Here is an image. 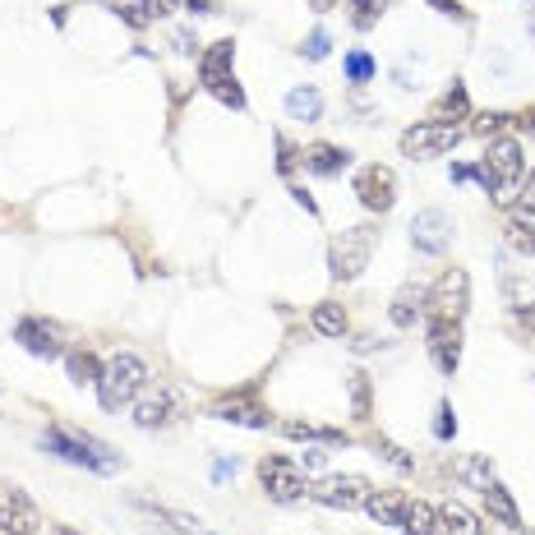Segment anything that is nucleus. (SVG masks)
<instances>
[{"instance_id": "9b49d317", "label": "nucleus", "mask_w": 535, "mask_h": 535, "mask_svg": "<svg viewBox=\"0 0 535 535\" xmlns=\"http://www.w3.org/2000/svg\"><path fill=\"white\" fill-rule=\"evenodd\" d=\"M356 199L365 203L369 213H388L397 203V176H393V167H360L356 171Z\"/></svg>"}, {"instance_id": "4468645a", "label": "nucleus", "mask_w": 535, "mask_h": 535, "mask_svg": "<svg viewBox=\"0 0 535 535\" xmlns=\"http://www.w3.org/2000/svg\"><path fill=\"white\" fill-rule=\"evenodd\" d=\"M14 342L24 346L28 356L37 360H56L60 351H65V342H60V328L47 319H19V328H14Z\"/></svg>"}, {"instance_id": "ea45409f", "label": "nucleus", "mask_w": 535, "mask_h": 535, "mask_svg": "<svg viewBox=\"0 0 535 535\" xmlns=\"http://www.w3.org/2000/svg\"><path fill=\"white\" fill-rule=\"evenodd\" d=\"M291 199H296V203H300V208H305V213H310V217H319V203H314L310 194L300 190V185H296V190H291Z\"/></svg>"}, {"instance_id": "6e6552de", "label": "nucleus", "mask_w": 535, "mask_h": 535, "mask_svg": "<svg viewBox=\"0 0 535 535\" xmlns=\"http://www.w3.org/2000/svg\"><path fill=\"white\" fill-rule=\"evenodd\" d=\"M259 480H263V494H268L273 503H296L300 494L310 489V480L300 476V466L286 462V457H263Z\"/></svg>"}, {"instance_id": "c9c22d12", "label": "nucleus", "mask_w": 535, "mask_h": 535, "mask_svg": "<svg viewBox=\"0 0 535 535\" xmlns=\"http://www.w3.org/2000/svg\"><path fill=\"white\" fill-rule=\"evenodd\" d=\"M434 434H439V439H452V434H457V420H452V406H448V402H439V420H434Z\"/></svg>"}, {"instance_id": "a19ab883", "label": "nucleus", "mask_w": 535, "mask_h": 535, "mask_svg": "<svg viewBox=\"0 0 535 535\" xmlns=\"http://www.w3.org/2000/svg\"><path fill=\"white\" fill-rule=\"evenodd\" d=\"M517 323H522L526 333L535 337V305H522V310H517Z\"/></svg>"}, {"instance_id": "cd10ccee", "label": "nucleus", "mask_w": 535, "mask_h": 535, "mask_svg": "<svg viewBox=\"0 0 535 535\" xmlns=\"http://www.w3.org/2000/svg\"><path fill=\"white\" fill-rule=\"evenodd\" d=\"M508 245L517 254H535V213H517L508 222Z\"/></svg>"}, {"instance_id": "f8f14e48", "label": "nucleus", "mask_w": 535, "mask_h": 535, "mask_svg": "<svg viewBox=\"0 0 535 535\" xmlns=\"http://www.w3.org/2000/svg\"><path fill=\"white\" fill-rule=\"evenodd\" d=\"M42 512L33 508L24 489H0V535H37Z\"/></svg>"}, {"instance_id": "4be33fe9", "label": "nucleus", "mask_w": 535, "mask_h": 535, "mask_svg": "<svg viewBox=\"0 0 535 535\" xmlns=\"http://www.w3.org/2000/svg\"><path fill=\"white\" fill-rule=\"evenodd\" d=\"M213 420H226V425H245V429H268V411L250 402H222L213 406Z\"/></svg>"}, {"instance_id": "7ed1b4c3", "label": "nucleus", "mask_w": 535, "mask_h": 535, "mask_svg": "<svg viewBox=\"0 0 535 535\" xmlns=\"http://www.w3.org/2000/svg\"><path fill=\"white\" fill-rule=\"evenodd\" d=\"M374 245H379V231H374V226H365V222L346 226L342 236L333 240V250H328V273H333V282H356L369 268Z\"/></svg>"}, {"instance_id": "f3484780", "label": "nucleus", "mask_w": 535, "mask_h": 535, "mask_svg": "<svg viewBox=\"0 0 535 535\" xmlns=\"http://www.w3.org/2000/svg\"><path fill=\"white\" fill-rule=\"evenodd\" d=\"M425 310H429V286H420V282H406L402 291H397V296H393V310H388V314H393V323H397V328H411V323H416Z\"/></svg>"}, {"instance_id": "2f4dec72", "label": "nucleus", "mask_w": 535, "mask_h": 535, "mask_svg": "<svg viewBox=\"0 0 535 535\" xmlns=\"http://www.w3.org/2000/svg\"><path fill=\"white\" fill-rule=\"evenodd\" d=\"M503 125H512L508 111H480V116L471 120V134H499Z\"/></svg>"}, {"instance_id": "20e7f679", "label": "nucleus", "mask_w": 535, "mask_h": 535, "mask_svg": "<svg viewBox=\"0 0 535 535\" xmlns=\"http://www.w3.org/2000/svg\"><path fill=\"white\" fill-rule=\"evenodd\" d=\"M236 42L231 37H222V42H213V47L203 51V60H199V79H203V88L217 97V102H226V107H245V93H240V84H236Z\"/></svg>"}, {"instance_id": "f704fd0d", "label": "nucleus", "mask_w": 535, "mask_h": 535, "mask_svg": "<svg viewBox=\"0 0 535 535\" xmlns=\"http://www.w3.org/2000/svg\"><path fill=\"white\" fill-rule=\"evenodd\" d=\"M379 452H383V457H388V462L397 466V471H411V466H416V462H411V457H406L402 448H397V443H388V439H379Z\"/></svg>"}, {"instance_id": "a878e982", "label": "nucleus", "mask_w": 535, "mask_h": 535, "mask_svg": "<svg viewBox=\"0 0 535 535\" xmlns=\"http://www.w3.org/2000/svg\"><path fill=\"white\" fill-rule=\"evenodd\" d=\"M277 429L286 439H305V443H346L342 429H323V425H310V420H282Z\"/></svg>"}, {"instance_id": "9d476101", "label": "nucleus", "mask_w": 535, "mask_h": 535, "mask_svg": "<svg viewBox=\"0 0 535 535\" xmlns=\"http://www.w3.org/2000/svg\"><path fill=\"white\" fill-rule=\"evenodd\" d=\"M429 310L462 323L466 310H471V277H466L462 268H448V273L434 282V291H429Z\"/></svg>"}, {"instance_id": "dca6fc26", "label": "nucleus", "mask_w": 535, "mask_h": 535, "mask_svg": "<svg viewBox=\"0 0 535 535\" xmlns=\"http://www.w3.org/2000/svg\"><path fill=\"white\" fill-rule=\"evenodd\" d=\"M406 508H411V499H406L402 489H374V494L365 499V512L379 526H402Z\"/></svg>"}, {"instance_id": "39448f33", "label": "nucleus", "mask_w": 535, "mask_h": 535, "mask_svg": "<svg viewBox=\"0 0 535 535\" xmlns=\"http://www.w3.org/2000/svg\"><path fill=\"white\" fill-rule=\"evenodd\" d=\"M485 167L494 176V199L512 203L517 185H522V171H526V157H522V143L517 139H494L485 153Z\"/></svg>"}, {"instance_id": "c756f323", "label": "nucleus", "mask_w": 535, "mask_h": 535, "mask_svg": "<svg viewBox=\"0 0 535 535\" xmlns=\"http://www.w3.org/2000/svg\"><path fill=\"white\" fill-rule=\"evenodd\" d=\"M374 74H379V65H374L369 51H351V56H346V79H351V84H369Z\"/></svg>"}, {"instance_id": "09e8293b", "label": "nucleus", "mask_w": 535, "mask_h": 535, "mask_svg": "<svg viewBox=\"0 0 535 535\" xmlns=\"http://www.w3.org/2000/svg\"><path fill=\"white\" fill-rule=\"evenodd\" d=\"M51 535H84V531H74V526H51Z\"/></svg>"}, {"instance_id": "412c9836", "label": "nucleus", "mask_w": 535, "mask_h": 535, "mask_svg": "<svg viewBox=\"0 0 535 535\" xmlns=\"http://www.w3.org/2000/svg\"><path fill=\"white\" fill-rule=\"evenodd\" d=\"M286 116L314 125V120L323 116V93L319 88H291V93H286Z\"/></svg>"}, {"instance_id": "f257e3e1", "label": "nucleus", "mask_w": 535, "mask_h": 535, "mask_svg": "<svg viewBox=\"0 0 535 535\" xmlns=\"http://www.w3.org/2000/svg\"><path fill=\"white\" fill-rule=\"evenodd\" d=\"M42 448L56 452V457H65V462L74 466H88V471H97V476H116L120 466V452L111 448V443L93 439V434H84V429H65V425H51L47 434H42Z\"/></svg>"}, {"instance_id": "ddd939ff", "label": "nucleus", "mask_w": 535, "mask_h": 535, "mask_svg": "<svg viewBox=\"0 0 535 535\" xmlns=\"http://www.w3.org/2000/svg\"><path fill=\"white\" fill-rule=\"evenodd\" d=\"M411 245H416L420 254H443L452 245V217L443 213V208L416 213V222H411Z\"/></svg>"}, {"instance_id": "e433bc0d", "label": "nucleus", "mask_w": 535, "mask_h": 535, "mask_svg": "<svg viewBox=\"0 0 535 535\" xmlns=\"http://www.w3.org/2000/svg\"><path fill=\"white\" fill-rule=\"evenodd\" d=\"M277 153H282V157H277V171H282V176H291V167H296V157H300V153L282 139V134H277Z\"/></svg>"}, {"instance_id": "7c9ffc66", "label": "nucleus", "mask_w": 535, "mask_h": 535, "mask_svg": "<svg viewBox=\"0 0 535 535\" xmlns=\"http://www.w3.org/2000/svg\"><path fill=\"white\" fill-rule=\"evenodd\" d=\"M351 411H356V420L374 416V402H369V379H365V374H351Z\"/></svg>"}, {"instance_id": "423d86ee", "label": "nucleus", "mask_w": 535, "mask_h": 535, "mask_svg": "<svg viewBox=\"0 0 535 535\" xmlns=\"http://www.w3.org/2000/svg\"><path fill=\"white\" fill-rule=\"evenodd\" d=\"M457 143H462V130H457V125L420 120V125H411V130L402 134V157H416V162H425V157H443V153H452Z\"/></svg>"}, {"instance_id": "b1692460", "label": "nucleus", "mask_w": 535, "mask_h": 535, "mask_svg": "<svg viewBox=\"0 0 535 535\" xmlns=\"http://www.w3.org/2000/svg\"><path fill=\"white\" fill-rule=\"evenodd\" d=\"M310 323H314V333L319 337H346V328H351V323H346V310L337 305V300H319L314 314H310Z\"/></svg>"}, {"instance_id": "49530a36", "label": "nucleus", "mask_w": 535, "mask_h": 535, "mask_svg": "<svg viewBox=\"0 0 535 535\" xmlns=\"http://www.w3.org/2000/svg\"><path fill=\"white\" fill-rule=\"evenodd\" d=\"M517 125H522L526 134H535V111H522V116H517Z\"/></svg>"}, {"instance_id": "c03bdc74", "label": "nucleus", "mask_w": 535, "mask_h": 535, "mask_svg": "<svg viewBox=\"0 0 535 535\" xmlns=\"http://www.w3.org/2000/svg\"><path fill=\"white\" fill-rule=\"evenodd\" d=\"M185 5H190L194 14H217V5H213V0H185Z\"/></svg>"}, {"instance_id": "0eeeda50", "label": "nucleus", "mask_w": 535, "mask_h": 535, "mask_svg": "<svg viewBox=\"0 0 535 535\" xmlns=\"http://www.w3.org/2000/svg\"><path fill=\"white\" fill-rule=\"evenodd\" d=\"M429 360H434V369H439V374H457V365H462V323L457 319H443V314H434V319H429Z\"/></svg>"}, {"instance_id": "bb28decb", "label": "nucleus", "mask_w": 535, "mask_h": 535, "mask_svg": "<svg viewBox=\"0 0 535 535\" xmlns=\"http://www.w3.org/2000/svg\"><path fill=\"white\" fill-rule=\"evenodd\" d=\"M485 508H489V517H499L503 526H522V512H517V503H512V494L499 485V480H494V485L485 489Z\"/></svg>"}, {"instance_id": "c85d7f7f", "label": "nucleus", "mask_w": 535, "mask_h": 535, "mask_svg": "<svg viewBox=\"0 0 535 535\" xmlns=\"http://www.w3.org/2000/svg\"><path fill=\"white\" fill-rule=\"evenodd\" d=\"M65 369H70L74 383H97V374H102L93 351H70V356H65Z\"/></svg>"}, {"instance_id": "37998d69", "label": "nucleus", "mask_w": 535, "mask_h": 535, "mask_svg": "<svg viewBox=\"0 0 535 535\" xmlns=\"http://www.w3.org/2000/svg\"><path fill=\"white\" fill-rule=\"evenodd\" d=\"M429 5H439L443 14H457V19H466V10H462V5H457V0H429Z\"/></svg>"}, {"instance_id": "de8ad7c7", "label": "nucleus", "mask_w": 535, "mask_h": 535, "mask_svg": "<svg viewBox=\"0 0 535 535\" xmlns=\"http://www.w3.org/2000/svg\"><path fill=\"white\" fill-rule=\"evenodd\" d=\"M305 466H310V471H323V452H305Z\"/></svg>"}, {"instance_id": "4c0bfd02", "label": "nucleus", "mask_w": 535, "mask_h": 535, "mask_svg": "<svg viewBox=\"0 0 535 535\" xmlns=\"http://www.w3.org/2000/svg\"><path fill=\"white\" fill-rule=\"evenodd\" d=\"M171 42H176L180 56H194V51H199V37H194L190 28H176V37H171Z\"/></svg>"}, {"instance_id": "79ce46f5", "label": "nucleus", "mask_w": 535, "mask_h": 535, "mask_svg": "<svg viewBox=\"0 0 535 535\" xmlns=\"http://www.w3.org/2000/svg\"><path fill=\"white\" fill-rule=\"evenodd\" d=\"M148 10H153V19H162V14L176 10V0H148Z\"/></svg>"}, {"instance_id": "5701e85b", "label": "nucleus", "mask_w": 535, "mask_h": 535, "mask_svg": "<svg viewBox=\"0 0 535 535\" xmlns=\"http://www.w3.org/2000/svg\"><path fill=\"white\" fill-rule=\"evenodd\" d=\"M471 116V97H466L462 84H452L448 93L434 102V111H429V120H439V125H452V120H466Z\"/></svg>"}, {"instance_id": "72a5a7b5", "label": "nucleus", "mask_w": 535, "mask_h": 535, "mask_svg": "<svg viewBox=\"0 0 535 535\" xmlns=\"http://www.w3.org/2000/svg\"><path fill=\"white\" fill-rule=\"evenodd\" d=\"M300 51H305L310 60H323V56H328V33H323V28H314V33L305 37V47H300Z\"/></svg>"}, {"instance_id": "a211bd4d", "label": "nucleus", "mask_w": 535, "mask_h": 535, "mask_svg": "<svg viewBox=\"0 0 535 535\" xmlns=\"http://www.w3.org/2000/svg\"><path fill=\"white\" fill-rule=\"evenodd\" d=\"M452 476L462 480L466 489H480V494L499 480V476H494V462H489L485 452H466V457H457V462H452Z\"/></svg>"}, {"instance_id": "f03ea898", "label": "nucleus", "mask_w": 535, "mask_h": 535, "mask_svg": "<svg viewBox=\"0 0 535 535\" xmlns=\"http://www.w3.org/2000/svg\"><path fill=\"white\" fill-rule=\"evenodd\" d=\"M143 383H148V365L134 351H120L97 374V402L107 406V411H120V406H130L143 393Z\"/></svg>"}, {"instance_id": "a18cd8bd", "label": "nucleus", "mask_w": 535, "mask_h": 535, "mask_svg": "<svg viewBox=\"0 0 535 535\" xmlns=\"http://www.w3.org/2000/svg\"><path fill=\"white\" fill-rule=\"evenodd\" d=\"M226 476H236V462H217L213 466V480H226Z\"/></svg>"}, {"instance_id": "6ab92c4d", "label": "nucleus", "mask_w": 535, "mask_h": 535, "mask_svg": "<svg viewBox=\"0 0 535 535\" xmlns=\"http://www.w3.org/2000/svg\"><path fill=\"white\" fill-rule=\"evenodd\" d=\"M300 162H305V171H314V176H337V171L351 162V153L337 148V143H310V148L300 153Z\"/></svg>"}, {"instance_id": "2eb2a0df", "label": "nucleus", "mask_w": 535, "mask_h": 535, "mask_svg": "<svg viewBox=\"0 0 535 535\" xmlns=\"http://www.w3.org/2000/svg\"><path fill=\"white\" fill-rule=\"evenodd\" d=\"M176 416H180V393H171V388H157V393L134 402V425L139 429H162Z\"/></svg>"}, {"instance_id": "8fccbe9b", "label": "nucleus", "mask_w": 535, "mask_h": 535, "mask_svg": "<svg viewBox=\"0 0 535 535\" xmlns=\"http://www.w3.org/2000/svg\"><path fill=\"white\" fill-rule=\"evenodd\" d=\"M531 535H535V531H531Z\"/></svg>"}, {"instance_id": "58836bf2", "label": "nucleus", "mask_w": 535, "mask_h": 535, "mask_svg": "<svg viewBox=\"0 0 535 535\" xmlns=\"http://www.w3.org/2000/svg\"><path fill=\"white\" fill-rule=\"evenodd\" d=\"M517 199H522V208H526V213H535V171H531V176H526V185H522V194H517Z\"/></svg>"}, {"instance_id": "393cba45", "label": "nucleus", "mask_w": 535, "mask_h": 535, "mask_svg": "<svg viewBox=\"0 0 535 535\" xmlns=\"http://www.w3.org/2000/svg\"><path fill=\"white\" fill-rule=\"evenodd\" d=\"M402 535H439V508L425 499H416L402 517Z\"/></svg>"}, {"instance_id": "1a4fd4ad", "label": "nucleus", "mask_w": 535, "mask_h": 535, "mask_svg": "<svg viewBox=\"0 0 535 535\" xmlns=\"http://www.w3.org/2000/svg\"><path fill=\"white\" fill-rule=\"evenodd\" d=\"M310 494H314V503H323V508H342V512H351V508H365V499L374 494V485H369L365 476H356V471H346V476H328V480H319V485H314Z\"/></svg>"}, {"instance_id": "aec40b11", "label": "nucleus", "mask_w": 535, "mask_h": 535, "mask_svg": "<svg viewBox=\"0 0 535 535\" xmlns=\"http://www.w3.org/2000/svg\"><path fill=\"white\" fill-rule=\"evenodd\" d=\"M439 535H485L480 517L466 503H443L439 508Z\"/></svg>"}, {"instance_id": "473e14b6", "label": "nucleus", "mask_w": 535, "mask_h": 535, "mask_svg": "<svg viewBox=\"0 0 535 535\" xmlns=\"http://www.w3.org/2000/svg\"><path fill=\"white\" fill-rule=\"evenodd\" d=\"M351 10H356V24H360V28H369L383 10H388V0H351Z\"/></svg>"}]
</instances>
